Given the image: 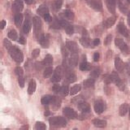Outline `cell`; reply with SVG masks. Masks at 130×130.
<instances>
[{"label": "cell", "mask_w": 130, "mask_h": 130, "mask_svg": "<svg viewBox=\"0 0 130 130\" xmlns=\"http://www.w3.org/2000/svg\"><path fill=\"white\" fill-rule=\"evenodd\" d=\"M37 13H38V15H40L44 16L46 14L49 13V9H48V7L46 6L42 5V6H40L38 8V10H37Z\"/></svg>", "instance_id": "ffe728a7"}, {"label": "cell", "mask_w": 130, "mask_h": 130, "mask_svg": "<svg viewBox=\"0 0 130 130\" xmlns=\"http://www.w3.org/2000/svg\"><path fill=\"white\" fill-rule=\"evenodd\" d=\"M94 82H95V80L93 78L87 79V80H85L84 81V86L87 87V88L92 87V86H93V85H94Z\"/></svg>", "instance_id": "f1b7e54d"}, {"label": "cell", "mask_w": 130, "mask_h": 130, "mask_svg": "<svg viewBox=\"0 0 130 130\" xmlns=\"http://www.w3.org/2000/svg\"><path fill=\"white\" fill-rule=\"evenodd\" d=\"M93 124L97 128H105L107 126V121L100 119H94L93 120Z\"/></svg>", "instance_id": "ac0fdd59"}, {"label": "cell", "mask_w": 130, "mask_h": 130, "mask_svg": "<svg viewBox=\"0 0 130 130\" xmlns=\"http://www.w3.org/2000/svg\"><path fill=\"white\" fill-rule=\"evenodd\" d=\"M28 126H24V127H22V128H28Z\"/></svg>", "instance_id": "680465c9"}, {"label": "cell", "mask_w": 130, "mask_h": 130, "mask_svg": "<svg viewBox=\"0 0 130 130\" xmlns=\"http://www.w3.org/2000/svg\"><path fill=\"white\" fill-rule=\"evenodd\" d=\"M80 90V85H75L74 86H72L70 89V94L75 95Z\"/></svg>", "instance_id": "f546056e"}, {"label": "cell", "mask_w": 130, "mask_h": 130, "mask_svg": "<svg viewBox=\"0 0 130 130\" xmlns=\"http://www.w3.org/2000/svg\"><path fill=\"white\" fill-rule=\"evenodd\" d=\"M22 20H23V15L20 13H16L14 17V21H15V25L17 27H20V24L22 23Z\"/></svg>", "instance_id": "d4e9b609"}, {"label": "cell", "mask_w": 130, "mask_h": 130, "mask_svg": "<svg viewBox=\"0 0 130 130\" xmlns=\"http://www.w3.org/2000/svg\"><path fill=\"white\" fill-rule=\"evenodd\" d=\"M62 4H63V0H55V3H54V7H55V10H59L62 7Z\"/></svg>", "instance_id": "74e56055"}, {"label": "cell", "mask_w": 130, "mask_h": 130, "mask_svg": "<svg viewBox=\"0 0 130 130\" xmlns=\"http://www.w3.org/2000/svg\"><path fill=\"white\" fill-rule=\"evenodd\" d=\"M91 65L87 62H82L80 64V69L81 71H89L90 70Z\"/></svg>", "instance_id": "83f0119b"}, {"label": "cell", "mask_w": 130, "mask_h": 130, "mask_svg": "<svg viewBox=\"0 0 130 130\" xmlns=\"http://www.w3.org/2000/svg\"><path fill=\"white\" fill-rule=\"evenodd\" d=\"M36 86H37V85H36L35 80H31L29 84H28V94H32V93L35 92V90H36Z\"/></svg>", "instance_id": "7402d4cb"}, {"label": "cell", "mask_w": 130, "mask_h": 130, "mask_svg": "<svg viewBox=\"0 0 130 130\" xmlns=\"http://www.w3.org/2000/svg\"><path fill=\"white\" fill-rule=\"evenodd\" d=\"M80 42L84 47H89V45H90V42H89V38H86V37H84V38H80Z\"/></svg>", "instance_id": "4dcf8cb0"}, {"label": "cell", "mask_w": 130, "mask_h": 130, "mask_svg": "<svg viewBox=\"0 0 130 130\" xmlns=\"http://www.w3.org/2000/svg\"><path fill=\"white\" fill-rule=\"evenodd\" d=\"M43 65H44L43 62H37L35 63V68H36L37 70H41Z\"/></svg>", "instance_id": "bcb514c9"}, {"label": "cell", "mask_w": 130, "mask_h": 130, "mask_svg": "<svg viewBox=\"0 0 130 130\" xmlns=\"http://www.w3.org/2000/svg\"><path fill=\"white\" fill-rule=\"evenodd\" d=\"M39 54H40L39 49H34V50L32 51V58L36 59V58H38V56L39 55Z\"/></svg>", "instance_id": "b9f144b4"}, {"label": "cell", "mask_w": 130, "mask_h": 130, "mask_svg": "<svg viewBox=\"0 0 130 130\" xmlns=\"http://www.w3.org/2000/svg\"><path fill=\"white\" fill-rule=\"evenodd\" d=\"M30 29H31V23H30V20H28V19H27L25 20V22H24V24L23 31H24V32L25 34H28V32H29Z\"/></svg>", "instance_id": "cb8c5ba5"}, {"label": "cell", "mask_w": 130, "mask_h": 130, "mask_svg": "<svg viewBox=\"0 0 130 130\" xmlns=\"http://www.w3.org/2000/svg\"><path fill=\"white\" fill-rule=\"evenodd\" d=\"M48 115H50V112H49L48 111L46 112H45V116H48Z\"/></svg>", "instance_id": "6f0895ef"}, {"label": "cell", "mask_w": 130, "mask_h": 130, "mask_svg": "<svg viewBox=\"0 0 130 130\" xmlns=\"http://www.w3.org/2000/svg\"><path fill=\"white\" fill-rule=\"evenodd\" d=\"M99 57H100L99 53L95 52L94 54H93V61H94V62H98V61L99 60Z\"/></svg>", "instance_id": "7dc6e473"}, {"label": "cell", "mask_w": 130, "mask_h": 130, "mask_svg": "<svg viewBox=\"0 0 130 130\" xmlns=\"http://www.w3.org/2000/svg\"><path fill=\"white\" fill-rule=\"evenodd\" d=\"M49 123L51 126L55 127H64L67 124V121L62 116H55L49 120Z\"/></svg>", "instance_id": "7a4b0ae2"}, {"label": "cell", "mask_w": 130, "mask_h": 130, "mask_svg": "<svg viewBox=\"0 0 130 130\" xmlns=\"http://www.w3.org/2000/svg\"><path fill=\"white\" fill-rule=\"evenodd\" d=\"M78 62V56H77L76 53H72V57L71 59H69V64L72 65V66H76Z\"/></svg>", "instance_id": "484cf974"}, {"label": "cell", "mask_w": 130, "mask_h": 130, "mask_svg": "<svg viewBox=\"0 0 130 130\" xmlns=\"http://www.w3.org/2000/svg\"><path fill=\"white\" fill-rule=\"evenodd\" d=\"M128 109H129V105L128 103H124V104H122L120 107V109H119V113H120V116H124L126 115V113L128 112Z\"/></svg>", "instance_id": "44dd1931"}, {"label": "cell", "mask_w": 130, "mask_h": 130, "mask_svg": "<svg viewBox=\"0 0 130 130\" xmlns=\"http://www.w3.org/2000/svg\"><path fill=\"white\" fill-rule=\"evenodd\" d=\"M111 76L112 82H114L115 84H116L119 87H120V86H121V85H122V81H121V80H120V76H118L116 72H113Z\"/></svg>", "instance_id": "603a6c76"}, {"label": "cell", "mask_w": 130, "mask_h": 130, "mask_svg": "<svg viewBox=\"0 0 130 130\" xmlns=\"http://www.w3.org/2000/svg\"><path fill=\"white\" fill-rule=\"evenodd\" d=\"M115 67H116V69L118 71V72H123L124 70V64L123 63V61L121 60L120 58L119 57H117L115 59Z\"/></svg>", "instance_id": "5bb4252c"}, {"label": "cell", "mask_w": 130, "mask_h": 130, "mask_svg": "<svg viewBox=\"0 0 130 130\" xmlns=\"http://www.w3.org/2000/svg\"><path fill=\"white\" fill-rule=\"evenodd\" d=\"M119 7H120V11H122V12H124V13H125L126 11H127V9L124 7V6H123L122 4L120 3V4H119Z\"/></svg>", "instance_id": "f907efd6"}, {"label": "cell", "mask_w": 130, "mask_h": 130, "mask_svg": "<svg viewBox=\"0 0 130 130\" xmlns=\"http://www.w3.org/2000/svg\"><path fill=\"white\" fill-rule=\"evenodd\" d=\"M5 26H6V21L5 20H2L1 24H0V28H1V29H3Z\"/></svg>", "instance_id": "f5cc1de1"}, {"label": "cell", "mask_w": 130, "mask_h": 130, "mask_svg": "<svg viewBox=\"0 0 130 130\" xmlns=\"http://www.w3.org/2000/svg\"><path fill=\"white\" fill-rule=\"evenodd\" d=\"M18 82H19V85L20 86L23 88L24 86V78L22 76H19V78H18Z\"/></svg>", "instance_id": "7bdbcfd3"}, {"label": "cell", "mask_w": 130, "mask_h": 130, "mask_svg": "<svg viewBox=\"0 0 130 130\" xmlns=\"http://www.w3.org/2000/svg\"><path fill=\"white\" fill-rule=\"evenodd\" d=\"M63 112L65 115V116L68 117V119H76L77 117V113L74 111L73 109L70 108V107H65L63 110Z\"/></svg>", "instance_id": "8992f818"}, {"label": "cell", "mask_w": 130, "mask_h": 130, "mask_svg": "<svg viewBox=\"0 0 130 130\" xmlns=\"http://www.w3.org/2000/svg\"><path fill=\"white\" fill-rule=\"evenodd\" d=\"M3 44L5 48L8 51V53L10 54L11 58L13 59L16 63H21L24 59V56L20 49H18L16 46H12L11 42H9L7 39H5L3 41Z\"/></svg>", "instance_id": "6da1fadb"}, {"label": "cell", "mask_w": 130, "mask_h": 130, "mask_svg": "<svg viewBox=\"0 0 130 130\" xmlns=\"http://www.w3.org/2000/svg\"><path fill=\"white\" fill-rule=\"evenodd\" d=\"M23 8H24V4L21 0H15L13 3L12 11H13L15 13H20V12L23 10Z\"/></svg>", "instance_id": "52a82bcc"}, {"label": "cell", "mask_w": 130, "mask_h": 130, "mask_svg": "<svg viewBox=\"0 0 130 130\" xmlns=\"http://www.w3.org/2000/svg\"><path fill=\"white\" fill-rule=\"evenodd\" d=\"M63 70L62 67H57L55 71L54 72V74H53V76L51 78V81L52 82H55V83H57L60 81L61 78H62V76H63Z\"/></svg>", "instance_id": "277c9868"}, {"label": "cell", "mask_w": 130, "mask_h": 130, "mask_svg": "<svg viewBox=\"0 0 130 130\" xmlns=\"http://www.w3.org/2000/svg\"><path fill=\"white\" fill-rule=\"evenodd\" d=\"M116 17L115 16H112V17H109L103 22V25L106 28H111L114 24L116 23Z\"/></svg>", "instance_id": "d6986e66"}, {"label": "cell", "mask_w": 130, "mask_h": 130, "mask_svg": "<svg viewBox=\"0 0 130 130\" xmlns=\"http://www.w3.org/2000/svg\"><path fill=\"white\" fill-rule=\"evenodd\" d=\"M103 81L104 82L108 85L110 84L111 82H112V80H111V75H109V74H105L103 76Z\"/></svg>", "instance_id": "f35d334b"}, {"label": "cell", "mask_w": 130, "mask_h": 130, "mask_svg": "<svg viewBox=\"0 0 130 130\" xmlns=\"http://www.w3.org/2000/svg\"><path fill=\"white\" fill-rule=\"evenodd\" d=\"M64 15L65 17L68 20H73L74 18V13L71 10H66L64 11Z\"/></svg>", "instance_id": "d590c367"}, {"label": "cell", "mask_w": 130, "mask_h": 130, "mask_svg": "<svg viewBox=\"0 0 130 130\" xmlns=\"http://www.w3.org/2000/svg\"><path fill=\"white\" fill-rule=\"evenodd\" d=\"M99 73H100V72H99V68H95L94 70H93V72H91V73H90V76H91L92 78L95 79V78H97V77L99 76Z\"/></svg>", "instance_id": "ab89813d"}, {"label": "cell", "mask_w": 130, "mask_h": 130, "mask_svg": "<svg viewBox=\"0 0 130 130\" xmlns=\"http://www.w3.org/2000/svg\"><path fill=\"white\" fill-rule=\"evenodd\" d=\"M94 111L98 114H101L103 113L104 111V103L103 101L99 100L96 101L94 103Z\"/></svg>", "instance_id": "8fae6325"}, {"label": "cell", "mask_w": 130, "mask_h": 130, "mask_svg": "<svg viewBox=\"0 0 130 130\" xmlns=\"http://www.w3.org/2000/svg\"><path fill=\"white\" fill-rule=\"evenodd\" d=\"M60 24H61V26L65 28V31H66V32L68 35L73 34V32H74V28H73L72 25H71L70 24H68L67 21H65L63 20H61Z\"/></svg>", "instance_id": "9c48e42d"}, {"label": "cell", "mask_w": 130, "mask_h": 130, "mask_svg": "<svg viewBox=\"0 0 130 130\" xmlns=\"http://www.w3.org/2000/svg\"><path fill=\"white\" fill-rule=\"evenodd\" d=\"M66 46L68 47V49L72 53H77L78 52V46H77V44L75 42L68 41V42H66Z\"/></svg>", "instance_id": "7c38bea8"}, {"label": "cell", "mask_w": 130, "mask_h": 130, "mask_svg": "<svg viewBox=\"0 0 130 130\" xmlns=\"http://www.w3.org/2000/svg\"><path fill=\"white\" fill-rule=\"evenodd\" d=\"M88 4L95 11H103V5H102V3L99 1V0H88Z\"/></svg>", "instance_id": "5b68a950"}, {"label": "cell", "mask_w": 130, "mask_h": 130, "mask_svg": "<svg viewBox=\"0 0 130 130\" xmlns=\"http://www.w3.org/2000/svg\"><path fill=\"white\" fill-rule=\"evenodd\" d=\"M111 38H112V36L110 35V34L107 37V38H106L105 42H104V44L106 45V46H107V45L111 44Z\"/></svg>", "instance_id": "f6af8a7d"}, {"label": "cell", "mask_w": 130, "mask_h": 130, "mask_svg": "<svg viewBox=\"0 0 130 130\" xmlns=\"http://www.w3.org/2000/svg\"><path fill=\"white\" fill-rule=\"evenodd\" d=\"M118 30H119V32H120V34L122 35H124L125 37H128V34H129V32L128 31L127 28H126V26L124 25V23H120L119 24H118Z\"/></svg>", "instance_id": "e0dca14e"}, {"label": "cell", "mask_w": 130, "mask_h": 130, "mask_svg": "<svg viewBox=\"0 0 130 130\" xmlns=\"http://www.w3.org/2000/svg\"><path fill=\"white\" fill-rule=\"evenodd\" d=\"M56 99L55 97H53L51 95H46V96H43L41 99V103L43 105H49L50 103H54Z\"/></svg>", "instance_id": "30bf717a"}, {"label": "cell", "mask_w": 130, "mask_h": 130, "mask_svg": "<svg viewBox=\"0 0 130 130\" xmlns=\"http://www.w3.org/2000/svg\"><path fill=\"white\" fill-rule=\"evenodd\" d=\"M38 41H39V43L41 44V46H42L43 48H48L49 47V39L47 38V37H46L45 35L42 34L38 38Z\"/></svg>", "instance_id": "9a60e30c"}, {"label": "cell", "mask_w": 130, "mask_h": 130, "mask_svg": "<svg viewBox=\"0 0 130 130\" xmlns=\"http://www.w3.org/2000/svg\"><path fill=\"white\" fill-rule=\"evenodd\" d=\"M68 47H64V46H62V48H61V51H62V55L63 57H67L68 55Z\"/></svg>", "instance_id": "ee69618b"}, {"label": "cell", "mask_w": 130, "mask_h": 130, "mask_svg": "<svg viewBox=\"0 0 130 130\" xmlns=\"http://www.w3.org/2000/svg\"><path fill=\"white\" fill-rule=\"evenodd\" d=\"M35 128L37 130H45L46 128V126L43 122H37L35 124Z\"/></svg>", "instance_id": "e575fe53"}, {"label": "cell", "mask_w": 130, "mask_h": 130, "mask_svg": "<svg viewBox=\"0 0 130 130\" xmlns=\"http://www.w3.org/2000/svg\"><path fill=\"white\" fill-rule=\"evenodd\" d=\"M43 63L45 66H48L50 67L51 65L53 63V57L52 55H47L46 57H45V59L43 60Z\"/></svg>", "instance_id": "4316f807"}, {"label": "cell", "mask_w": 130, "mask_h": 130, "mask_svg": "<svg viewBox=\"0 0 130 130\" xmlns=\"http://www.w3.org/2000/svg\"><path fill=\"white\" fill-rule=\"evenodd\" d=\"M32 24H34V32L38 38V34H39L42 30V21L41 19L38 16H34L32 18Z\"/></svg>", "instance_id": "3957f363"}, {"label": "cell", "mask_w": 130, "mask_h": 130, "mask_svg": "<svg viewBox=\"0 0 130 130\" xmlns=\"http://www.w3.org/2000/svg\"><path fill=\"white\" fill-rule=\"evenodd\" d=\"M78 108L81 111L85 112V113H87L90 111V107H89V105L87 103H85V102H83V101L78 103Z\"/></svg>", "instance_id": "2e32d148"}, {"label": "cell", "mask_w": 130, "mask_h": 130, "mask_svg": "<svg viewBox=\"0 0 130 130\" xmlns=\"http://www.w3.org/2000/svg\"><path fill=\"white\" fill-rule=\"evenodd\" d=\"M44 19L47 22H50V21H51V20H52V17H51V15L49 14V13H47V14H46V15H44Z\"/></svg>", "instance_id": "681fc988"}, {"label": "cell", "mask_w": 130, "mask_h": 130, "mask_svg": "<svg viewBox=\"0 0 130 130\" xmlns=\"http://www.w3.org/2000/svg\"><path fill=\"white\" fill-rule=\"evenodd\" d=\"M99 43H100V39L99 38H95L94 40L93 41V46H98V45H99Z\"/></svg>", "instance_id": "816d5d0a"}, {"label": "cell", "mask_w": 130, "mask_h": 130, "mask_svg": "<svg viewBox=\"0 0 130 130\" xmlns=\"http://www.w3.org/2000/svg\"><path fill=\"white\" fill-rule=\"evenodd\" d=\"M115 43H116V46H118L121 51L123 52H128V47L123 40L120 39V38H116L115 40Z\"/></svg>", "instance_id": "ba28073f"}, {"label": "cell", "mask_w": 130, "mask_h": 130, "mask_svg": "<svg viewBox=\"0 0 130 130\" xmlns=\"http://www.w3.org/2000/svg\"><path fill=\"white\" fill-rule=\"evenodd\" d=\"M66 80H68V83H72L76 80V76L75 74H73V73H69L66 77Z\"/></svg>", "instance_id": "836d02e7"}, {"label": "cell", "mask_w": 130, "mask_h": 130, "mask_svg": "<svg viewBox=\"0 0 130 130\" xmlns=\"http://www.w3.org/2000/svg\"><path fill=\"white\" fill-rule=\"evenodd\" d=\"M60 89H61V86H59V85H57V84L54 85V86H53V90H54L55 92H56V93H59Z\"/></svg>", "instance_id": "c3c4849f"}, {"label": "cell", "mask_w": 130, "mask_h": 130, "mask_svg": "<svg viewBox=\"0 0 130 130\" xmlns=\"http://www.w3.org/2000/svg\"><path fill=\"white\" fill-rule=\"evenodd\" d=\"M128 3H130V0H128Z\"/></svg>", "instance_id": "94428289"}, {"label": "cell", "mask_w": 130, "mask_h": 130, "mask_svg": "<svg viewBox=\"0 0 130 130\" xmlns=\"http://www.w3.org/2000/svg\"><path fill=\"white\" fill-rule=\"evenodd\" d=\"M68 85H63V86H61V89H60V91L59 93L62 94L63 96H67L68 93Z\"/></svg>", "instance_id": "8d00e7d4"}, {"label": "cell", "mask_w": 130, "mask_h": 130, "mask_svg": "<svg viewBox=\"0 0 130 130\" xmlns=\"http://www.w3.org/2000/svg\"><path fill=\"white\" fill-rule=\"evenodd\" d=\"M8 38L13 41L17 39V32H16V31L15 29L10 30L9 32H8Z\"/></svg>", "instance_id": "d6a6232c"}, {"label": "cell", "mask_w": 130, "mask_h": 130, "mask_svg": "<svg viewBox=\"0 0 130 130\" xmlns=\"http://www.w3.org/2000/svg\"><path fill=\"white\" fill-rule=\"evenodd\" d=\"M128 25H130V12L128 14Z\"/></svg>", "instance_id": "9f6ffc18"}, {"label": "cell", "mask_w": 130, "mask_h": 130, "mask_svg": "<svg viewBox=\"0 0 130 130\" xmlns=\"http://www.w3.org/2000/svg\"><path fill=\"white\" fill-rule=\"evenodd\" d=\"M129 118H130V111H129Z\"/></svg>", "instance_id": "91938a15"}, {"label": "cell", "mask_w": 130, "mask_h": 130, "mask_svg": "<svg viewBox=\"0 0 130 130\" xmlns=\"http://www.w3.org/2000/svg\"><path fill=\"white\" fill-rule=\"evenodd\" d=\"M52 73H53V68L51 67H47L43 72V76L45 78H48V77H50L51 76Z\"/></svg>", "instance_id": "1f68e13d"}, {"label": "cell", "mask_w": 130, "mask_h": 130, "mask_svg": "<svg viewBox=\"0 0 130 130\" xmlns=\"http://www.w3.org/2000/svg\"><path fill=\"white\" fill-rule=\"evenodd\" d=\"M15 74L19 76H23L24 71L20 67H17V68H15Z\"/></svg>", "instance_id": "60d3db41"}, {"label": "cell", "mask_w": 130, "mask_h": 130, "mask_svg": "<svg viewBox=\"0 0 130 130\" xmlns=\"http://www.w3.org/2000/svg\"><path fill=\"white\" fill-rule=\"evenodd\" d=\"M19 42L20 44H25V39H24V37H20L19 39Z\"/></svg>", "instance_id": "db71d44e"}, {"label": "cell", "mask_w": 130, "mask_h": 130, "mask_svg": "<svg viewBox=\"0 0 130 130\" xmlns=\"http://www.w3.org/2000/svg\"><path fill=\"white\" fill-rule=\"evenodd\" d=\"M107 7L111 13H116V0H107Z\"/></svg>", "instance_id": "4fadbf2b"}, {"label": "cell", "mask_w": 130, "mask_h": 130, "mask_svg": "<svg viewBox=\"0 0 130 130\" xmlns=\"http://www.w3.org/2000/svg\"><path fill=\"white\" fill-rule=\"evenodd\" d=\"M24 2H25L27 4H32L34 3V0H24Z\"/></svg>", "instance_id": "11a10c76"}]
</instances>
